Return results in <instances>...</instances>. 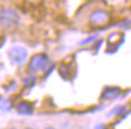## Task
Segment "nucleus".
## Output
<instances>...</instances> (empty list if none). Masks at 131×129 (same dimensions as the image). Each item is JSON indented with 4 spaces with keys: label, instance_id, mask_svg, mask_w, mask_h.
<instances>
[{
    "label": "nucleus",
    "instance_id": "nucleus-9",
    "mask_svg": "<svg viewBox=\"0 0 131 129\" xmlns=\"http://www.w3.org/2000/svg\"><path fill=\"white\" fill-rule=\"evenodd\" d=\"M11 129H16V128H11Z\"/></svg>",
    "mask_w": 131,
    "mask_h": 129
},
{
    "label": "nucleus",
    "instance_id": "nucleus-2",
    "mask_svg": "<svg viewBox=\"0 0 131 129\" xmlns=\"http://www.w3.org/2000/svg\"><path fill=\"white\" fill-rule=\"evenodd\" d=\"M48 64H49V62H48L47 56L43 53H37V54L31 57V59L29 62L28 69L32 73H36V71H40V70H45Z\"/></svg>",
    "mask_w": 131,
    "mask_h": 129
},
{
    "label": "nucleus",
    "instance_id": "nucleus-8",
    "mask_svg": "<svg viewBox=\"0 0 131 129\" xmlns=\"http://www.w3.org/2000/svg\"><path fill=\"white\" fill-rule=\"evenodd\" d=\"M47 129H54V128H47Z\"/></svg>",
    "mask_w": 131,
    "mask_h": 129
},
{
    "label": "nucleus",
    "instance_id": "nucleus-10",
    "mask_svg": "<svg viewBox=\"0 0 131 129\" xmlns=\"http://www.w3.org/2000/svg\"><path fill=\"white\" fill-rule=\"evenodd\" d=\"M28 129H31V128H28Z\"/></svg>",
    "mask_w": 131,
    "mask_h": 129
},
{
    "label": "nucleus",
    "instance_id": "nucleus-4",
    "mask_svg": "<svg viewBox=\"0 0 131 129\" xmlns=\"http://www.w3.org/2000/svg\"><path fill=\"white\" fill-rule=\"evenodd\" d=\"M108 19H110V15L103 10H96L90 16V21L94 25H102L105 23H107Z\"/></svg>",
    "mask_w": 131,
    "mask_h": 129
},
{
    "label": "nucleus",
    "instance_id": "nucleus-3",
    "mask_svg": "<svg viewBox=\"0 0 131 129\" xmlns=\"http://www.w3.org/2000/svg\"><path fill=\"white\" fill-rule=\"evenodd\" d=\"M8 58L16 65H22L28 58V51L20 46H13L8 49Z\"/></svg>",
    "mask_w": 131,
    "mask_h": 129
},
{
    "label": "nucleus",
    "instance_id": "nucleus-5",
    "mask_svg": "<svg viewBox=\"0 0 131 129\" xmlns=\"http://www.w3.org/2000/svg\"><path fill=\"white\" fill-rule=\"evenodd\" d=\"M16 109L18 111V113H20V115H31L34 112V105L31 103H29V101L24 100L17 104Z\"/></svg>",
    "mask_w": 131,
    "mask_h": 129
},
{
    "label": "nucleus",
    "instance_id": "nucleus-6",
    "mask_svg": "<svg viewBox=\"0 0 131 129\" xmlns=\"http://www.w3.org/2000/svg\"><path fill=\"white\" fill-rule=\"evenodd\" d=\"M120 91L118 88H107L103 92V98L106 99H111V98H115L119 95Z\"/></svg>",
    "mask_w": 131,
    "mask_h": 129
},
{
    "label": "nucleus",
    "instance_id": "nucleus-1",
    "mask_svg": "<svg viewBox=\"0 0 131 129\" xmlns=\"http://www.w3.org/2000/svg\"><path fill=\"white\" fill-rule=\"evenodd\" d=\"M0 23L3 27L7 29L16 28L19 23V17L16 13V11H13L11 8H4L0 13Z\"/></svg>",
    "mask_w": 131,
    "mask_h": 129
},
{
    "label": "nucleus",
    "instance_id": "nucleus-7",
    "mask_svg": "<svg viewBox=\"0 0 131 129\" xmlns=\"http://www.w3.org/2000/svg\"><path fill=\"white\" fill-rule=\"evenodd\" d=\"M96 129H106V127H105L103 124H99L97 127H96Z\"/></svg>",
    "mask_w": 131,
    "mask_h": 129
}]
</instances>
